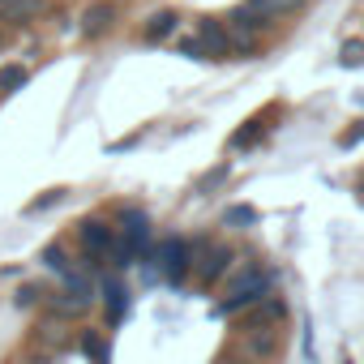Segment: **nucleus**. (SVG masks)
Wrapping results in <instances>:
<instances>
[{
	"instance_id": "obj_1",
	"label": "nucleus",
	"mask_w": 364,
	"mask_h": 364,
	"mask_svg": "<svg viewBox=\"0 0 364 364\" xmlns=\"http://www.w3.org/2000/svg\"><path fill=\"white\" fill-rule=\"evenodd\" d=\"M270 291H274V274H270L262 262H245V266H232L228 279L219 283V309L236 317V313H245L249 304L266 300Z\"/></svg>"
},
{
	"instance_id": "obj_2",
	"label": "nucleus",
	"mask_w": 364,
	"mask_h": 364,
	"mask_svg": "<svg viewBox=\"0 0 364 364\" xmlns=\"http://www.w3.org/2000/svg\"><path fill=\"white\" fill-rule=\"evenodd\" d=\"M116 219H120V236H116V249H112V266L116 270H129L137 257L150 253V215L141 206H116Z\"/></svg>"
},
{
	"instance_id": "obj_3",
	"label": "nucleus",
	"mask_w": 364,
	"mask_h": 364,
	"mask_svg": "<svg viewBox=\"0 0 364 364\" xmlns=\"http://www.w3.org/2000/svg\"><path fill=\"white\" fill-rule=\"evenodd\" d=\"M73 236H77V249H82V266H86L90 274H95V270H103V266L112 262L116 228H112L107 219H99V215L90 219V215H86V219L77 223V232H73Z\"/></svg>"
},
{
	"instance_id": "obj_4",
	"label": "nucleus",
	"mask_w": 364,
	"mask_h": 364,
	"mask_svg": "<svg viewBox=\"0 0 364 364\" xmlns=\"http://www.w3.org/2000/svg\"><path fill=\"white\" fill-rule=\"evenodd\" d=\"M236 249L228 245V240H210L198 257H193V279H198V287H219L223 279H228V270L236 266Z\"/></svg>"
},
{
	"instance_id": "obj_5",
	"label": "nucleus",
	"mask_w": 364,
	"mask_h": 364,
	"mask_svg": "<svg viewBox=\"0 0 364 364\" xmlns=\"http://www.w3.org/2000/svg\"><path fill=\"white\" fill-rule=\"evenodd\" d=\"M154 262H159V274L167 283H185L193 274V257H189V240L185 236H176L167 232L159 245H154Z\"/></svg>"
},
{
	"instance_id": "obj_6",
	"label": "nucleus",
	"mask_w": 364,
	"mask_h": 364,
	"mask_svg": "<svg viewBox=\"0 0 364 364\" xmlns=\"http://www.w3.org/2000/svg\"><path fill=\"white\" fill-rule=\"evenodd\" d=\"M240 317V330L245 334H274L279 326H283V317H287V300L283 296H266V300H257V304H249V313H236Z\"/></svg>"
},
{
	"instance_id": "obj_7",
	"label": "nucleus",
	"mask_w": 364,
	"mask_h": 364,
	"mask_svg": "<svg viewBox=\"0 0 364 364\" xmlns=\"http://www.w3.org/2000/svg\"><path fill=\"white\" fill-rule=\"evenodd\" d=\"M193 39L202 43V60H228V56H232V35H228V26L215 22V18H202V22L193 26Z\"/></svg>"
},
{
	"instance_id": "obj_8",
	"label": "nucleus",
	"mask_w": 364,
	"mask_h": 364,
	"mask_svg": "<svg viewBox=\"0 0 364 364\" xmlns=\"http://www.w3.org/2000/svg\"><path fill=\"white\" fill-rule=\"evenodd\" d=\"M116 22H120V5H116V0H95V5L82 9V35H86V39L112 35Z\"/></svg>"
},
{
	"instance_id": "obj_9",
	"label": "nucleus",
	"mask_w": 364,
	"mask_h": 364,
	"mask_svg": "<svg viewBox=\"0 0 364 364\" xmlns=\"http://www.w3.org/2000/svg\"><path fill=\"white\" fill-rule=\"evenodd\" d=\"M266 26H270V18H266L262 9H253L249 0H245V5H236V9L228 14V35H249V39H262V35H266Z\"/></svg>"
},
{
	"instance_id": "obj_10",
	"label": "nucleus",
	"mask_w": 364,
	"mask_h": 364,
	"mask_svg": "<svg viewBox=\"0 0 364 364\" xmlns=\"http://www.w3.org/2000/svg\"><path fill=\"white\" fill-rule=\"evenodd\" d=\"M176 31H180V14H176V9H154V14L146 18V26H141V39L154 48V43H171Z\"/></svg>"
},
{
	"instance_id": "obj_11",
	"label": "nucleus",
	"mask_w": 364,
	"mask_h": 364,
	"mask_svg": "<svg viewBox=\"0 0 364 364\" xmlns=\"http://www.w3.org/2000/svg\"><path fill=\"white\" fill-rule=\"evenodd\" d=\"M99 291L107 300V321H120L124 317V304H129V287L120 283V274H103L99 279Z\"/></svg>"
},
{
	"instance_id": "obj_12",
	"label": "nucleus",
	"mask_w": 364,
	"mask_h": 364,
	"mask_svg": "<svg viewBox=\"0 0 364 364\" xmlns=\"http://www.w3.org/2000/svg\"><path fill=\"white\" fill-rule=\"evenodd\" d=\"M43 309H48L56 321H73V317H82V313H86V300H77L73 291H65V287H60V291H52V296L43 300Z\"/></svg>"
},
{
	"instance_id": "obj_13",
	"label": "nucleus",
	"mask_w": 364,
	"mask_h": 364,
	"mask_svg": "<svg viewBox=\"0 0 364 364\" xmlns=\"http://www.w3.org/2000/svg\"><path fill=\"white\" fill-rule=\"evenodd\" d=\"M39 9H43V0H14V5L0 9V22H9V26H26Z\"/></svg>"
},
{
	"instance_id": "obj_14",
	"label": "nucleus",
	"mask_w": 364,
	"mask_h": 364,
	"mask_svg": "<svg viewBox=\"0 0 364 364\" xmlns=\"http://www.w3.org/2000/svg\"><path fill=\"white\" fill-rule=\"evenodd\" d=\"M39 262H43V266H48V270L56 274V283H60V279H65V274L73 270V262H69V249H65L60 240H56V245H48V249L39 253Z\"/></svg>"
},
{
	"instance_id": "obj_15",
	"label": "nucleus",
	"mask_w": 364,
	"mask_h": 364,
	"mask_svg": "<svg viewBox=\"0 0 364 364\" xmlns=\"http://www.w3.org/2000/svg\"><path fill=\"white\" fill-rule=\"evenodd\" d=\"M26 82H31V69H26V65H18V60L0 65V95H14V90H22Z\"/></svg>"
},
{
	"instance_id": "obj_16",
	"label": "nucleus",
	"mask_w": 364,
	"mask_h": 364,
	"mask_svg": "<svg viewBox=\"0 0 364 364\" xmlns=\"http://www.w3.org/2000/svg\"><path fill=\"white\" fill-rule=\"evenodd\" d=\"M253 9H262L270 22H279V18H291V14H300L304 9V0H249Z\"/></svg>"
},
{
	"instance_id": "obj_17",
	"label": "nucleus",
	"mask_w": 364,
	"mask_h": 364,
	"mask_svg": "<svg viewBox=\"0 0 364 364\" xmlns=\"http://www.w3.org/2000/svg\"><path fill=\"white\" fill-rule=\"evenodd\" d=\"M253 223H257V210H253V206H245V202H236V206H228V210H223V228L245 232V228H253Z\"/></svg>"
},
{
	"instance_id": "obj_18",
	"label": "nucleus",
	"mask_w": 364,
	"mask_h": 364,
	"mask_svg": "<svg viewBox=\"0 0 364 364\" xmlns=\"http://www.w3.org/2000/svg\"><path fill=\"white\" fill-rule=\"evenodd\" d=\"M82 351H86L95 364H107V355H112V347H107V338H103L99 330H82Z\"/></svg>"
},
{
	"instance_id": "obj_19",
	"label": "nucleus",
	"mask_w": 364,
	"mask_h": 364,
	"mask_svg": "<svg viewBox=\"0 0 364 364\" xmlns=\"http://www.w3.org/2000/svg\"><path fill=\"white\" fill-rule=\"evenodd\" d=\"M338 65L343 69H360L364 65V39H343L338 43Z\"/></svg>"
},
{
	"instance_id": "obj_20",
	"label": "nucleus",
	"mask_w": 364,
	"mask_h": 364,
	"mask_svg": "<svg viewBox=\"0 0 364 364\" xmlns=\"http://www.w3.org/2000/svg\"><path fill=\"white\" fill-rule=\"evenodd\" d=\"M228 176H232V163H219L215 171H206V176L198 180V193H202V198H206V193H215V189L223 185V180H228Z\"/></svg>"
},
{
	"instance_id": "obj_21",
	"label": "nucleus",
	"mask_w": 364,
	"mask_h": 364,
	"mask_svg": "<svg viewBox=\"0 0 364 364\" xmlns=\"http://www.w3.org/2000/svg\"><path fill=\"white\" fill-rule=\"evenodd\" d=\"M262 52V39H249V35H232V56L236 60H253Z\"/></svg>"
},
{
	"instance_id": "obj_22",
	"label": "nucleus",
	"mask_w": 364,
	"mask_h": 364,
	"mask_svg": "<svg viewBox=\"0 0 364 364\" xmlns=\"http://www.w3.org/2000/svg\"><path fill=\"white\" fill-rule=\"evenodd\" d=\"M262 129H266V124H262V116H253V120H249V129H240V133L232 137V150H249V146L262 137Z\"/></svg>"
},
{
	"instance_id": "obj_23",
	"label": "nucleus",
	"mask_w": 364,
	"mask_h": 364,
	"mask_svg": "<svg viewBox=\"0 0 364 364\" xmlns=\"http://www.w3.org/2000/svg\"><path fill=\"white\" fill-rule=\"evenodd\" d=\"M60 202H65V189H48V193H43V198H35L26 210H31V215H43V210H52V206H60Z\"/></svg>"
},
{
	"instance_id": "obj_24",
	"label": "nucleus",
	"mask_w": 364,
	"mask_h": 364,
	"mask_svg": "<svg viewBox=\"0 0 364 364\" xmlns=\"http://www.w3.org/2000/svg\"><path fill=\"white\" fill-rule=\"evenodd\" d=\"M355 141H364V120H355L347 133H338V146H343V150H351Z\"/></svg>"
},
{
	"instance_id": "obj_25",
	"label": "nucleus",
	"mask_w": 364,
	"mask_h": 364,
	"mask_svg": "<svg viewBox=\"0 0 364 364\" xmlns=\"http://www.w3.org/2000/svg\"><path fill=\"white\" fill-rule=\"evenodd\" d=\"M176 48H180V56H189V60H202V43H198V39H180Z\"/></svg>"
},
{
	"instance_id": "obj_26",
	"label": "nucleus",
	"mask_w": 364,
	"mask_h": 364,
	"mask_svg": "<svg viewBox=\"0 0 364 364\" xmlns=\"http://www.w3.org/2000/svg\"><path fill=\"white\" fill-rule=\"evenodd\" d=\"M39 296H43V287H22V291H18V304L31 309V304H39Z\"/></svg>"
},
{
	"instance_id": "obj_27",
	"label": "nucleus",
	"mask_w": 364,
	"mask_h": 364,
	"mask_svg": "<svg viewBox=\"0 0 364 364\" xmlns=\"http://www.w3.org/2000/svg\"><path fill=\"white\" fill-rule=\"evenodd\" d=\"M5 5H14V0H0V9H5Z\"/></svg>"
},
{
	"instance_id": "obj_28",
	"label": "nucleus",
	"mask_w": 364,
	"mask_h": 364,
	"mask_svg": "<svg viewBox=\"0 0 364 364\" xmlns=\"http://www.w3.org/2000/svg\"><path fill=\"white\" fill-rule=\"evenodd\" d=\"M116 5H120V0H116Z\"/></svg>"
}]
</instances>
